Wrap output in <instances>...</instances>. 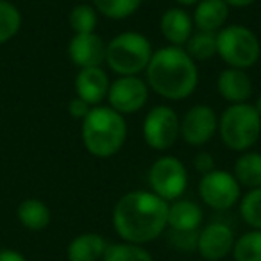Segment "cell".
I'll list each match as a JSON object with an SVG mask.
<instances>
[{
    "label": "cell",
    "mask_w": 261,
    "mask_h": 261,
    "mask_svg": "<svg viewBox=\"0 0 261 261\" xmlns=\"http://www.w3.org/2000/svg\"><path fill=\"white\" fill-rule=\"evenodd\" d=\"M217 90L229 104H245L252 95V81L245 70L225 68L217 79Z\"/></svg>",
    "instance_id": "15"
},
{
    "label": "cell",
    "mask_w": 261,
    "mask_h": 261,
    "mask_svg": "<svg viewBox=\"0 0 261 261\" xmlns=\"http://www.w3.org/2000/svg\"><path fill=\"white\" fill-rule=\"evenodd\" d=\"M147 73V86L168 100H185L199 84V70L182 47L168 45L152 54Z\"/></svg>",
    "instance_id": "2"
},
{
    "label": "cell",
    "mask_w": 261,
    "mask_h": 261,
    "mask_svg": "<svg viewBox=\"0 0 261 261\" xmlns=\"http://www.w3.org/2000/svg\"><path fill=\"white\" fill-rule=\"evenodd\" d=\"M150 192L167 202L181 199L188 186V172L181 160L174 156H161L149 168Z\"/></svg>",
    "instance_id": "7"
},
{
    "label": "cell",
    "mask_w": 261,
    "mask_h": 261,
    "mask_svg": "<svg viewBox=\"0 0 261 261\" xmlns=\"http://www.w3.org/2000/svg\"><path fill=\"white\" fill-rule=\"evenodd\" d=\"M199 195L207 207L215 211H227L242 199V186L227 170H211L199 181Z\"/></svg>",
    "instance_id": "8"
},
{
    "label": "cell",
    "mask_w": 261,
    "mask_h": 261,
    "mask_svg": "<svg viewBox=\"0 0 261 261\" xmlns=\"http://www.w3.org/2000/svg\"><path fill=\"white\" fill-rule=\"evenodd\" d=\"M168 202L149 190H135L118 199L113 207V229L122 242L145 245L167 229Z\"/></svg>",
    "instance_id": "1"
},
{
    "label": "cell",
    "mask_w": 261,
    "mask_h": 261,
    "mask_svg": "<svg viewBox=\"0 0 261 261\" xmlns=\"http://www.w3.org/2000/svg\"><path fill=\"white\" fill-rule=\"evenodd\" d=\"M152 45L142 33L125 31L106 43V65L118 77L145 72L152 58Z\"/></svg>",
    "instance_id": "4"
},
{
    "label": "cell",
    "mask_w": 261,
    "mask_h": 261,
    "mask_svg": "<svg viewBox=\"0 0 261 261\" xmlns=\"http://www.w3.org/2000/svg\"><path fill=\"white\" fill-rule=\"evenodd\" d=\"M204 213L202 207L193 200L177 199L174 202H168V217H167V227L170 231L177 232H192L199 231L202 225Z\"/></svg>",
    "instance_id": "16"
},
{
    "label": "cell",
    "mask_w": 261,
    "mask_h": 261,
    "mask_svg": "<svg viewBox=\"0 0 261 261\" xmlns=\"http://www.w3.org/2000/svg\"><path fill=\"white\" fill-rule=\"evenodd\" d=\"M91 111V106L88 104V102H84L83 98H79V97H75V98H72L70 100V104H68V113L73 116V118H77V120H84L88 116V113Z\"/></svg>",
    "instance_id": "30"
},
{
    "label": "cell",
    "mask_w": 261,
    "mask_h": 261,
    "mask_svg": "<svg viewBox=\"0 0 261 261\" xmlns=\"http://www.w3.org/2000/svg\"><path fill=\"white\" fill-rule=\"evenodd\" d=\"M225 4L229 6V8H238V9H242V8H249V6H252L256 0H224Z\"/></svg>",
    "instance_id": "33"
},
{
    "label": "cell",
    "mask_w": 261,
    "mask_h": 261,
    "mask_svg": "<svg viewBox=\"0 0 261 261\" xmlns=\"http://www.w3.org/2000/svg\"><path fill=\"white\" fill-rule=\"evenodd\" d=\"M234 179L240 186L247 190L261 188V154L259 152H242L234 161Z\"/></svg>",
    "instance_id": "20"
},
{
    "label": "cell",
    "mask_w": 261,
    "mask_h": 261,
    "mask_svg": "<svg viewBox=\"0 0 261 261\" xmlns=\"http://www.w3.org/2000/svg\"><path fill=\"white\" fill-rule=\"evenodd\" d=\"M234 240V232L225 222H211L199 229L195 250L206 261H222L232 252Z\"/></svg>",
    "instance_id": "12"
},
{
    "label": "cell",
    "mask_w": 261,
    "mask_h": 261,
    "mask_svg": "<svg viewBox=\"0 0 261 261\" xmlns=\"http://www.w3.org/2000/svg\"><path fill=\"white\" fill-rule=\"evenodd\" d=\"M218 130V116L206 104L192 106L181 118V138L192 147H202Z\"/></svg>",
    "instance_id": "11"
},
{
    "label": "cell",
    "mask_w": 261,
    "mask_h": 261,
    "mask_svg": "<svg viewBox=\"0 0 261 261\" xmlns=\"http://www.w3.org/2000/svg\"><path fill=\"white\" fill-rule=\"evenodd\" d=\"M0 261H27V259L18 250L4 249V250H0Z\"/></svg>",
    "instance_id": "32"
},
{
    "label": "cell",
    "mask_w": 261,
    "mask_h": 261,
    "mask_svg": "<svg viewBox=\"0 0 261 261\" xmlns=\"http://www.w3.org/2000/svg\"><path fill=\"white\" fill-rule=\"evenodd\" d=\"M22 27V15L18 8L8 0H0V45L16 36Z\"/></svg>",
    "instance_id": "26"
},
{
    "label": "cell",
    "mask_w": 261,
    "mask_h": 261,
    "mask_svg": "<svg viewBox=\"0 0 261 261\" xmlns=\"http://www.w3.org/2000/svg\"><path fill=\"white\" fill-rule=\"evenodd\" d=\"M102 261H154L152 254L143 245L129 242L108 243Z\"/></svg>",
    "instance_id": "23"
},
{
    "label": "cell",
    "mask_w": 261,
    "mask_h": 261,
    "mask_svg": "<svg viewBox=\"0 0 261 261\" xmlns=\"http://www.w3.org/2000/svg\"><path fill=\"white\" fill-rule=\"evenodd\" d=\"M68 22L75 34L95 33V27H97V22H98L97 11H95L93 6L79 4L70 11Z\"/></svg>",
    "instance_id": "28"
},
{
    "label": "cell",
    "mask_w": 261,
    "mask_h": 261,
    "mask_svg": "<svg viewBox=\"0 0 261 261\" xmlns=\"http://www.w3.org/2000/svg\"><path fill=\"white\" fill-rule=\"evenodd\" d=\"M193 167L199 174H207V172L215 170V158L210 152H199L193 160Z\"/></svg>",
    "instance_id": "31"
},
{
    "label": "cell",
    "mask_w": 261,
    "mask_h": 261,
    "mask_svg": "<svg viewBox=\"0 0 261 261\" xmlns=\"http://www.w3.org/2000/svg\"><path fill=\"white\" fill-rule=\"evenodd\" d=\"M197 236H199V231H192V232H177L172 231L170 234V242L175 249L185 250V252H190V250L197 249Z\"/></svg>",
    "instance_id": "29"
},
{
    "label": "cell",
    "mask_w": 261,
    "mask_h": 261,
    "mask_svg": "<svg viewBox=\"0 0 261 261\" xmlns=\"http://www.w3.org/2000/svg\"><path fill=\"white\" fill-rule=\"evenodd\" d=\"M229 18V6L224 0H200L193 11V27L197 31L218 33Z\"/></svg>",
    "instance_id": "18"
},
{
    "label": "cell",
    "mask_w": 261,
    "mask_h": 261,
    "mask_svg": "<svg viewBox=\"0 0 261 261\" xmlns=\"http://www.w3.org/2000/svg\"><path fill=\"white\" fill-rule=\"evenodd\" d=\"M175 2H177L179 6H197L200 2V0H175Z\"/></svg>",
    "instance_id": "34"
},
{
    "label": "cell",
    "mask_w": 261,
    "mask_h": 261,
    "mask_svg": "<svg viewBox=\"0 0 261 261\" xmlns=\"http://www.w3.org/2000/svg\"><path fill=\"white\" fill-rule=\"evenodd\" d=\"M234 261H261V231L250 229L234 240Z\"/></svg>",
    "instance_id": "25"
},
{
    "label": "cell",
    "mask_w": 261,
    "mask_h": 261,
    "mask_svg": "<svg viewBox=\"0 0 261 261\" xmlns=\"http://www.w3.org/2000/svg\"><path fill=\"white\" fill-rule=\"evenodd\" d=\"M252 106H254V109H256V111H257V115L261 116V95H259V97H257L256 104H252Z\"/></svg>",
    "instance_id": "35"
},
{
    "label": "cell",
    "mask_w": 261,
    "mask_h": 261,
    "mask_svg": "<svg viewBox=\"0 0 261 261\" xmlns=\"http://www.w3.org/2000/svg\"><path fill=\"white\" fill-rule=\"evenodd\" d=\"M109 108L115 109L120 115H133L138 113L149 98V86L145 81L138 75H125L118 77L109 84L108 97Z\"/></svg>",
    "instance_id": "10"
},
{
    "label": "cell",
    "mask_w": 261,
    "mask_h": 261,
    "mask_svg": "<svg viewBox=\"0 0 261 261\" xmlns=\"http://www.w3.org/2000/svg\"><path fill=\"white\" fill-rule=\"evenodd\" d=\"M108 242L98 232H83L68 243V261H102Z\"/></svg>",
    "instance_id": "19"
},
{
    "label": "cell",
    "mask_w": 261,
    "mask_h": 261,
    "mask_svg": "<svg viewBox=\"0 0 261 261\" xmlns=\"http://www.w3.org/2000/svg\"><path fill=\"white\" fill-rule=\"evenodd\" d=\"M83 143L95 158H111L123 147L127 123L120 113L109 106H95L83 120Z\"/></svg>",
    "instance_id": "3"
},
{
    "label": "cell",
    "mask_w": 261,
    "mask_h": 261,
    "mask_svg": "<svg viewBox=\"0 0 261 261\" xmlns=\"http://www.w3.org/2000/svg\"><path fill=\"white\" fill-rule=\"evenodd\" d=\"M160 31L170 45L185 47L193 34V20L182 8H170L161 16Z\"/></svg>",
    "instance_id": "17"
},
{
    "label": "cell",
    "mask_w": 261,
    "mask_h": 261,
    "mask_svg": "<svg viewBox=\"0 0 261 261\" xmlns=\"http://www.w3.org/2000/svg\"><path fill=\"white\" fill-rule=\"evenodd\" d=\"M188 56L193 61H206L217 56V33H206V31H197L190 36L185 47Z\"/></svg>",
    "instance_id": "22"
},
{
    "label": "cell",
    "mask_w": 261,
    "mask_h": 261,
    "mask_svg": "<svg viewBox=\"0 0 261 261\" xmlns=\"http://www.w3.org/2000/svg\"><path fill=\"white\" fill-rule=\"evenodd\" d=\"M68 56L79 68L102 66L106 61V43L97 33L73 34L68 45Z\"/></svg>",
    "instance_id": "13"
},
{
    "label": "cell",
    "mask_w": 261,
    "mask_h": 261,
    "mask_svg": "<svg viewBox=\"0 0 261 261\" xmlns=\"http://www.w3.org/2000/svg\"><path fill=\"white\" fill-rule=\"evenodd\" d=\"M143 0H91L95 11L109 20H125L140 9Z\"/></svg>",
    "instance_id": "24"
},
{
    "label": "cell",
    "mask_w": 261,
    "mask_h": 261,
    "mask_svg": "<svg viewBox=\"0 0 261 261\" xmlns=\"http://www.w3.org/2000/svg\"><path fill=\"white\" fill-rule=\"evenodd\" d=\"M18 220L29 231H43L50 224V210L40 199H25L18 206Z\"/></svg>",
    "instance_id": "21"
},
{
    "label": "cell",
    "mask_w": 261,
    "mask_h": 261,
    "mask_svg": "<svg viewBox=\"0 0 261 261\" xmlns=\"http://www.w3.org/2000/svg\"><path fill=\"white\" fill-rule=\"evenodd\" d=\"M220 138L227 149L247 152L261 136V116L252 104H231L218 118Z\"/></svg>",
    "instance_id": "5"
},
{
    "label": "cell",
    "mask_w": 261,
    "mask_h": 261,
    "mask_svg": "<svg viewBox=\"0 0 261 261\" xmlns=\"http://www.w3.org/2000/svg\"><path fill=\"white\" fill-rule=\"evenodd\" d=\"M217 56L229 68L247 70L261 56L259 40L245 25H225L217 33Z\"/></svg>",
    "instance_id": "6"
},
{
    "label": "cell",
    "mask_w": 261,
    "mask_h": 261,
    "mask_svg": "<svg viewBox=\"0 0 261 261\" xmlns=\"http://www.w3.org/2000/svg\"><path fill=\"white\" fill-rule=\"evenodd\" d=\"M240 215L249 227L261 231V188L249 190L240 199Z\"/></svg>",
    "instance_id": "27"
},
{
    "label": "cell",
    "mask_w": 261,
    "mask_h": 261,
    "mask_svg": "<svg viewBox=\"0 0 261 261\" xmlns=\"http://www.w3.org/2000/svg\"><path fill=\"white\" fill-rule=\"evenodd\" d=\"M143 140L154 150H168L181 136V118L170 106H156L143 120Z\"/></svg>",
    "instance_id": "9"
},
{
    "label": "cell",
    "mask_w": 261,
    "mask_h": 261,
    "mask_svg": "<svg viewBox=\"0 0 261 261\" xmlns=\"http://www.w3.org/2000/svg\"><path fill=\"white\" fill-rule=\"evenodd\" d=\"M109 77L102 66H91V68H81L75 77V91L77 97L95 108L98 106L109 91Z\"/></svg>",
    "instance_id": "14"
}]
</instances>
